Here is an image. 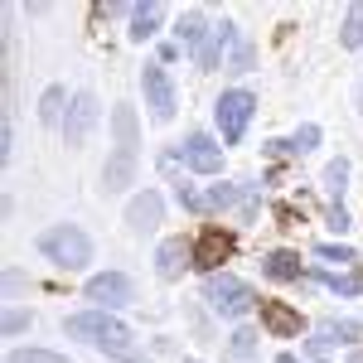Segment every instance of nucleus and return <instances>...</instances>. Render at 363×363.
Listing matches in <instances>:
<instances>
[{"mask_svg": "<svg viewBox=\"0 0 363 363\" xmlns=\"http://www.w3.org/2000/svg\"><path fill=\"white\" fill-rule=\"evenodd\" d=\"M277 363H301V359H296V354H281V359Z\"/></svg>", "mask_w": 363, "mask_h": 363, "instance_id": "7c9ffc66", "label": "nucleus"}, {"mask_svg": "<svg viewBox=\"0 0 363 363\" xmlns=\"http://www.w3.org/2000/svg\"><path fill=\"white\" fill-rule=\"evenodd\" d=\"M140 87H145V107H150V116H155V121H169L179 102H174V83H169L165 63H145V68H140Z\"/></svg>", "mask_w": 363, "mask_h": 363, "instance_id": "39448f33", "label": "nucleus"}, {"mask_svg": "<svg viewBox=\"0 0 363 363\" xmlns=\"http://www.w3.org/2000/svg\"><path fill=\"white\" fill-rule=\"evenodd\" d=\"M339 44H344V49H359V44H363V0H359V5H349L344 29H339Z\"/></svg>", "mask_w": 363, "mask_h": 363, "instance_id": "aec40b11", "label": "nucleus"}, {"mask_svg": "<svg viewBox=\"0 0 363 363\" xmlns=\"http://www.w3.org/2000/svg\"><path fill=\"white\" fill-rule=\"evenodd\" d=\"M281 150H296V155H306V150H315V145H320V126H315V121H306V126H301V131H296V136L291 140H277Z\"/></svg>", "mask_w": 363, "mask_h": 363, "instance_id": "412c9836", "label": "nucleus"}, {"mask_svg": "<svg viewBox=\"0 0 363 363\" xmlns=\"http://www.w3.org/2000/svg\"><path fill=\"white\" fill-rule=\"evenodd\" d=\"M228 44H233V25H218L213 34H208V39H203V49L194 54V63L203 68V73H208V68H218V58H223Z\"/></svg>", "mask_w": 363, "mask_h": 363, "instance_id": "2eb2a0df", "label": "nucleus"}, {"mask_svg": "<svg viewBox=\"0 0 363 363\" xmlns=\"http://www.w3.org/2000/svg\"><path fill=\"white\" fill-rule=\"evenodd\" d=\"M344 179H349V160H335V165L325 169V189H330V194H344Z\"/></svg>", "mask_w": 363, "mask_h": 363, "instance_id": "5701e85b", "label": "nucleus"}, {"mask_svg": "<svg viewBox=\"0 0 363 363\" xmlns=\"http://www.w3.org/2000/svg\"><path fill=\"white\" fill-rule=\"evenodd\" d=\"M174 34H179V44H184V49H203V39H208V34H213V29L203 25V20H199V15H179V25H174Z\"/></svg>", "mask_w": 363, "mask_h": 363, "instance_id": "f3484780", "label": "nucleus"}, {"mask_svg": "<svg viewBox=\"0 0 363 363\" xmlns=\"http://www.w3.org/2000/svg\"><path fill=\"white\" fill-rule=\"evenodd\" d=\"M92 126H97V97H92V92H78V97L68 102L63 140H68V145H83V140L92 136Z\"/></svg>", "mask_w": 363, "mask_h": 363, "instance_id": "6e6552de", "label": "nucleus"}, {"mask_svg": "<svg viewBox=\"0 0 363 363\" xmlns=\"http://www.w3.org/2000/svg\"><path fill=\"white\" fill-rule=\"evenodd\" d=\"M320 257H325V262H359V252L354 247H339V242H320Z\"/></svg>", "mask_w": 363, "mask_h": 363, "instance_id": "a878e982", "label": "nucleus"}, {"mask_svg": "<svg viewBox=\"0 0 363 363\" xmlns=\"http://www.w3.org/2000/svg\"><path fill=\"white\" fill-rule=\"evenodd\" d=\"M262 272L272 281H296L301 277V257H296V252H267V257H262Z\"/></svg>", "mask_w": 363, "mask_h": 363, "instance_id": "dca6fc26", "label": "nucleus"}, {"mask_svg": "<svg viewBox=\"0 0 363 363\" xmlns=\"http://www.w3.org/2000/svg\"><path fill=\"white\" fill-rule=\"evenodd\" d=\"M325 286L339 291V296H359V281H354V277H325Z\"/></svg>", "mask_w": 363, "mask_h": 363, "instance_id": "bb28decb", "label": "nucleus"}, {"mask_svg": "<svg viewBox=\"0 0 363 363\" xmlns=\"http://www.w3.org/2000/svg\"><path fill=\"white\" fill-rule=\"evenodd\" d=\"M131 179H136V150H112V160L102 169V189L107 194H121Z\"/></svg>", "mask_w": 363, "mask_h": 363, "instance_id": "ddd939ff", "label": "nucleus"}, {"mask_svg": "<svg viewBox=\"0 0 363 363\" xmlns=\"http://www.w3.org/2000/svg\"><path fill=\"white\" fill-rule=\"evenodd\" d=\"M184 267H194V242H184V238L160 242V252H155V272H160L165 281H179Z\"/></svg>", "mask_w": 363, "mask_h": 363, "instance_id": "9b49d317", "label": "nucleus"}, {"mask_svg": "<svg viewBox=\"0 0 363 363\" xmlns=\"http://www.w3.org/2000/svg\"><path fill=\"white\" fill-rule=\"evenodd\" d=\"M262 325L272 339H296L301 335V310L286 301H262Z\"/></svg>", "mask_w": 363, "mask_h": 363, "instance_id": "f8f14e48", "label": "nucleus"}, {"mask_svg": "<svg viewBox=\"0 0 363 363\" xmlns=\"http://www.w3.org/2000/svg\"><path fill=\"white\" fill-rule=\"evenodd\" d=\"M330 228H335V233H344V228H349V213H344V203H335V208H330Z\"/></svg>", "mask_w": 363, "mask_h": 363, "instance_id": "c756f323", "label": "nucleus"}, {"mask_svg": "<svg viewBox=\"0 0 363 363\" xmlns=\"http://www.w3.org/2000/svg\"><path fill=\"white\" fill-rule=\"evenodd\" d=\"M203 296H208V306L218 310V315H228V320L247 315V310H252V301H257L247 281L228 277V272H213V277H208V291H203Z\"/></svg>", "mask_w": 363, "mask_h": 363, "instance_id": "20e7f679", "label": "nucleus"}, {"mask_svg": "<svg viewBox=\"0 0 363 363\" xmlns=\"http://www.w3.org/2000/svg\"><path fill=\"white\" fill-rule=\"evenodd\" d=\"M233 68H238V73L252 68V49H247V44H238V49H233Z\"/></svg>", "mask_w": 363, "mask_h": 363, "instance_id": "c85d7f7f", "label": "nucleus"}, {"mask_svg": "<svg viewBox=\"0 0 363 363\" xmlns=\"http://www.w3.org/2000/svg\"><path fill=\"white\" fill-rule=\"evenodd\" d=\"M184 363H199V359H184Z\"/></svg>", "mask_w": 363, "mask_h": 363, "instance_id": "473e14b6", "label": "nucleus"}, {"mask_svg": "<svg viewBox=\"0 0 363 363\" xmlns=\"http://www.w3.org/2000/svg\"><path fill=\"white\" fill-rule=\"evenodd\" d=\"M354 363H363V354H354Z\"/></svg>", "mask_w": 363, "mask_h": 363, "instance_id": "2f4dec72", "label": "nucleus"}, {"mask_svg": "<svg viewBox=\"0 0 363 363\" xmlns=\"http://www.w3.org/2000/svg\"><path fill=\"white\" fill-rule=\"evenodd\" d=\"M179 155H184V165L194 169V174H218L223 169V145H213V136H203V131H194V136L184 140Z\"/></svg>", "mask_w": 363, "mask_h": 363, "instance_id": "1a4fd4ad", "label": "nucleus"}, {"mask_svg": "<svg viewBox=\"0 0 363 363\" xmlns=\"http://www.w3.org/2000/svg\"><path fill=\"white\" fill-rule=\"evenodd\" d=\"M160 218H165V199L155 194V189H145V194H136L131 203H126V228H131L136 238L155 233V228H160Z\"/></svg>", "mask_w": 363, "mask_h": 363, "instance_id": "9d476101", "label": "nucleus"}, {"mask_svg": "<svg viewBox=\"0 0 363 363\" xmlns=\"http://www.w3.org/2000/svg\"><path fill=\"white\" fill-rule=\"evenodd\" d=\"M160 15H165V5H160V0L136 5V10H131V39H136V44H145V39L160 29Z\"/></svg>", "mask_w": 363, "mask_h": 363, "instance_id": "4468645a", "label": "nucleus"}, {"mask_svg": "<svg viewBox=\"0 0 363 363\" xmlns=\"http://www.w3.org/2000/svg\"><path fill=\"white\" fill-rule=\"evenodd\" d=\"M25 325H29V315H25V310H10V315H5V335H20Z\"/></svg>", "mask_w": 363, "mask_h": 363, "instance_id": "cd10ccee", "label": "nucleus"}, {"mask_svg": "<svg viewBox=\"0 0 363 363\" xmlns=\"http://www.w3.org/2000/svg\"><path fill=\"white\" fill-rule=\"evenodd\" d=\"M73 339H83V344H92V349H102V354H112V359L121 363H145L140 354H131V330L116 320V315H107V310H83V315H68V325H63Z\"/></svg>", "mask_w": 363, "mask_h": 363, "instance_id": "f257e3e1", "label": "nucleus"}, {"mask_svg": "<svg viewBox=\"0 0 363 363\" xmlns=\"http://www.w3.org/2000/svg\"><path fill=\"white\" fill-rule=\"evenodd\" d=\"M112 131H116V150H136V112L131 107L112 112Z\"/></svg>", "mask_w": 363, "mask_h": 363, "instance_id": "6ab92c4d", "label": "nucleus"}, {"mask_svg": "<svg viewBox=\"0 0 363 363\" xmlns=\"http://www.w3.org/2000/svg\"><path fill=\"white\" fill-rule=\"evenodd\" d=\"M252 112H257V97H252V92H242V87H233V92H223V97L213 102V116H218L223 145H238V140H242Z\"/></svg>", "mask_w": 363, "mask_h": 363, "instance_id": "7ed1b4c3", "label": "nucleus"}, {"mask_svg": "<svg viewBox=\"0 0 363 363\" xmlns=\"http://www.w3.org/2000/svg\"><path fill=\"white\" fill-rule=\"evenodd\" d=\"M39 252H44L54 267H63V272H83L87 262H92V238H87L78 223H58L39 238Z\"/></svg>", "mask_w": 363, "mask_h": 363, "instance_id": "f03ea898", "label": "nucleus"}, {"mask_svg": "<svg viewBox=\"0 0 363 363\" xmlns=\"http://www.w3.org/2000/svg\"><path fill=\"white\" fill-rule=\"evenodd\" d=\"M238 184H213V189H208V199H203V203H213V208H228V203H238Z\"/></svg>", "mask_w": 363, "mask_h": 363, "instance_id": "393cba45", "label": "nucleus"}, {"mask_svg": "<svg viewBox=\"0 0 363 363\" xmlns=\"http://www.w3.org/2000/svg\"><path fill=\"white\" fill-rule=\"evenodd\" d=\"M233 247H238V238H233L228 228H218V223L203 228V233H199V242H194V267L213 277V272L223 267L228 257H233Z\"/></svg>", "mask_w": 363, "mask_h": 363, "instance_id": "423d86ee", "label": "nucleus"}, {"mask_svg": "<svg viewBox=\"0 0 363 363\" xmlns=\"http://www.w3.org/2000/svg\"><path fill=\"white\" fill-rule=\"evenodd\" d=\"M63 102H68V92H63V87H44V97H39V121H44V126L68 121V116H63Z\"/></svg>", "mask_w": 363, "mask_h": 363, "instance_id": "a211bd4d", "label": "nucleus"}, {"mask_svg": "<svg viewBox=\"0 0 363 363\" xmlns=\"http://www.w3.org/2000/svg\"><path fill=\"white\" fill-rule=\"evenodd\" d=\"M10 363H68V359L49 354V349H20V354H10Z\"/></svg>", "mask_w": 363, "mask_h": 363, "instance_id": "b1692460", "label": "nucleus"}, {"mask_svg": "<svg viewBox=\"0 0 363 363\" xmlns=\"http://www.w3.org/2000/svg\"><path fill=\"white\" fill-rule=\"evenodd\" d=\"M228 354H233V359H252V354H257V335H252V330H238L233 344H228Z\"/></svg>", "mask_w": 363, "mask_h": 363, "instance_id": "4be33fe9", "label": "nucleus"}, {"mask_svg": "<svg viewBox=\"0 0 363 363\" xmlns=\"http://www.w3.org/2000/svg\"><path fill=\"white\" fill-rule=\"evenodd\" d=\"M131 296H136L131 291V277H121V272H102V277L87 281V301L97 310H121Z\"/></svg>", "mask_w": 363, "mask_h": 363, "instance_id": "0eeeda50", "label": "nucleus"}]
</instances>
